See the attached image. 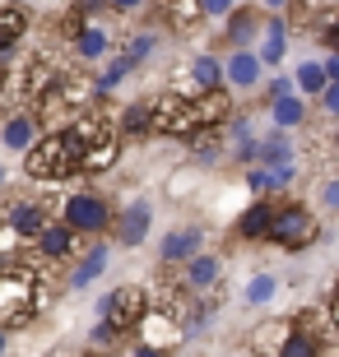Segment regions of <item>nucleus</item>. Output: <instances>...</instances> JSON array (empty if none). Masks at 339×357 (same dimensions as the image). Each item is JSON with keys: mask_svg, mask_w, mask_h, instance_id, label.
<instances>
[{"mask_svg": "<svg viewBox=\"0 0 339 357\" xmlns=\"http://www.w3.org/2000/svg\"><path fill=\"white\" fill-rule=\"evenodd\" d=\"M298 84H302V89H307V93H326V70H321V66H312V61H307V66H302L298 70Z\"/></svg>", "mask_w": 339, "mask_h": 357, "instance_id": "a878e982", "label": "nucleus"}, {"mask_svg": "<svg viewBox=\"0 0 339 357\" xmlns=\"http://www.w3.org/2000/svg\"><path fill=\"white\" fill-rule=\"evenodd\" d=\"M61 218H66L70 232H103L107 227V204L98 195H70L66 204H61Z\"/></svg>", "mask_w": 339, "mask_h": 357, "instance_id": "7ed1b4c3", "label": "nucleus"}, {"mask_svg": "<svg viewBox=\"0 0 339 357\" xmlns=\"http://www.w3.org/2000/svg\"><path fill=\"white\" fill-rule=\"evenodd\" d=\"M251 185L256 190H270V172H251Z\"/></svg>", "mask_w": 339, "mask_h": 357, "instance_id": "72a5a7b5", "label": "nucleus"}, {"mask_svg": "<svg viewBox=\"0 0 339 357\" xmlns=\"http://www.w3.org/2000/svg\"><path fill=\"white\" fill-rule=\"evenodd\" d=\"M135 357H163V353H158L154 344H144V348H135Z\"/></svg>", "mask_w": 339, "mask_h": 357, "instance_id": "c9c22d12", "label": "nucleus"}, {"mask_svg": "<svg viewBox=\"0 0 339 357\" xmlns=\"http://www.w3.org/2000/svg\"><path fill=\"white\" fill-rule=\"evenodd\" d=\"M265 237H274V246H288V251H298V246H307V241L316 237V223L307 209H284L274 213V223Z\"/></svg>", "mask_w": 339, "mask_h": 357, "instance_id": "20e7f679", "label": "nucleus"}, {"mask_svg": "<svg viewBox=\"0 0 339 357\" xmlns=\"http://www.w3.org/2000/svg\"><path fill=\"white\" fill-rule=\"evenodd\" d=\"M0 135H5V144H10V149H28V144H33V135H38V121H33V116H14V121H5V130H0Z\"/></svg>", "mask_w": 339, "mask_h": 357, "instance_id": "4468645a", "label": "nucleus"}, {"mask_svg": "<svg viewBox=\"0 0 339 357\" xmlns=\"http://www.w3.org/2000/svg\"><path fill=\"white\" fill-rule=\"evenodd\" d=\"M75 52L84 56V61H98V56L107 52V33L103 28H79L75 33Z\"/></svg>", "mask_w": 339, "mask_h": 357, "instance_id": "2eb2a0df", "label": "nucleus"}, {"mask_svg": "<svg viewBox=\"0 0 339 357\" xmlns=\"http://www.w3.org/2000/svg\"><path fill=\"white\" fill-rule=\"evenodd\" d=\"M149 116H154V102L126 107V135H144V130H149Z\"/></svg>", "mask_w": 339, "mask_h": 357, "instance_id": "5701e85b", "label": "nucleus"}, {"mask_svg": "<svg viewBox=\"0 0 339 357\" xmlns=\"http://www.w3.org/2000/svg\"><path fill=\"white\" fill-rule=\"evenodd\" d=\"M117 10H140V0H112Z\"/></svg>", "mask_w": 339, "mask_h": 357, "instance_id": "e433bc0d", "label": "nucleus"}, {"mask_svg": "<svg viewBox=\"0 0 339 357\" xmlns=\"http://www.w3.org/2000/svg\"><path fill=\"white\" fill-rule=\"evenodd\" d=\"M0 181H5V172H0Z\"/></svg>", "mask_w": 339, "mask_h": 357, "instance_id": "a19ab883", "label": "nucleus"}, {"mask_svg": "<svg viewBox=\"0 0 339 357\" xmlns=\"http://www.w3.org/2000/svg\"><path fill=\"white\" fill-rule=\"evenodd\" d=\"M28 33V14L19 10V5H5L0 10V56H10L14 52V42Z\"/></svg>", "mask_w": 339, "mask_h": 357, "instance_id": "9d476101", "label": "nucleus"}, {"mask_svg": "<svg viewBox=\"0 0 339 357\" xmlns=\"http://www.w3.org/2000/svg\"><path fill=\"white\" fill-rule=\"evenodd\" d=\"M302 116H307V112H302L298 98H274V121H279V126H298Z\"/></svg>", "mask_w": 339, "mask_h": 357, "instance_id": "b1692460", "label": "nucleus"}, {"mask_svg": "<svg viewBox=\"0 0 339 357\" xmlns=\"http://www.w3.org/2000/svg\"><path fill=\"white\" fill-rule=\"evenodd\" d=\"M149 52H154V33H140V38H135L131 42V47H126V52H121V61H126V66H140V61H144V56H149Z\"/></svg>", "mask_w": 339, "mask_h": 357, "instance_id": "393cba45", "label": "nucleus"}, {"mask_svg": "<svg viewBox=\"0 0 339 357\" xmlns=\"http://www.w3.org/2000/svg\"><path fill=\"white\" fill-rule=\"evenodd\" d=\"M103 269H107V251H89V260H84V265L70 274V288H89V283L103 274Z\"/></svg>", "mask_w": 339, "mask_h": 357, "instance_id": "f3484780", "label": "nucleus"}, {"mask_svg": "<svg viewBox=\"0 0 339 357\" xmlns=\"http://www.w3.org/2000/svg\"><path fill=\"white\" fill-rule=\"evenodd\" d=\"M112 162H117V135L103 130L89 149H84V158H79V172H103V167H112Z\"/></svg>", "mask_w": 339, "mask_h": 357, "instance_id": "6e6552de", "label": "nucleus"}, {"mask_svg": "<svg viewBox=\"0 0 339 357\" xmlns=\"http://www.w3.org/2000/svg\"><path fill=\"white\" fill-rule=\"evenodd\" d=\"M326 204H335V209H339V181L326 185Z\"/></svg>", "mask_w": 339, "mask_h": 357, "instance_id": "f704fd0d", "label": "nucleus"}, {"mask_svg": "<svg viewBox=\"0 0 339 357\" xmlns=\"http://www.w3.org/2000/svg\"><path fill=\"white\" fill-rule=\"evenodd\" d=\"M223 75H228V84H237V89H251V84L261 79V61H256L251 52H237Z\"/></svg>", "mask_w": 339, "mask_h": 357, "instance_id": "f8f14e48", "label": "nucleus"}, {"mask_svg": "<svg viewBox=\"0 0 339 357\" xmlns=\"http://www.w3.org/2000/svg\"><path fill=\"white\" fill-rule=\"evenodd\" d=\"M284 52H288V33H284V24H274L270 33H265V47H261V66H279L284 61Z\"/></svg>", "mask_w": 339, "mask_h": 357, "instance_id": "dca6fc26", "label": "nucleus"}, {"mask_svg": "<svg viewBox=\"0 0 339 357\" xmlns=\"http://www.w3.org/2000/svg\"><path fill=\"white\" fill-rule=\"evenodd\" d=\"M321 70H326V79H330V84H339V52L330 56V66H321Z\"/></svg>", "mask_w": 339, "mask_h": 357, "instance_id": "473e14b6", "label": "nucleus"}, {"mask_svg": "<svg viewBox=\"0 0 339 357\" xmlns=\"http://www.w3.org/2000/svg\"><path fill=\"white\" fill-rule=\"evenodd\" d=\"M233 0H200V14H228Z\"/></svg>", "mask_w": 339, "mask_h": 357, "instance_id": "7c9ffc66", "label": "nucleus"}, {"mask_svg": "<svg viewBox=\"0 0 339 357\" xmlns=\"http://www.w3.org/2000/svg\"><path fill=\"white\" fill-rule=\"evenodd\" d=\"M126 75H131V66H126V61H121V56H117V61L107 66V75H103V79H98V89H117V84L126 79Z\"/></svg>", "mask_w": 339, "mask_h": 357, "instance_id": "cd10ccee", "label": "nucleus"}, {"mask_svg": "<svg viewBox=\"0 0 339 357\" xmlns=\"http://www.w3.org/2000/svg\"><path fill=\"white\" fill-rule=\"evenodd\" d=\"M261 5H270V10H284L288 0H261Z\"/></svg>", "mask_w": 339, "mask_h": 357, "instance_id": "4c0bfd02", "label": "nucleus"}, {"mask_svg": "<svg viewBox=\"0 0 339 357\" xmlns=\"http://www.w3.org/2000/svg\"><path fill=\"white\" fill-rule=\"evenodd\" d=\"M0 353H5V330H0Z\"/></svg>", "mask_w": 339, "mask_h": 357, "instance_id": "ea45409f", "label": "nucleus"}, {"mask_svg": "<svg viewBox=\"0 0 339 357\" xmlns=\"http://www.w3.org/2000/svg\"><path fill=\"white\" fill-rule=\"evenodd\" d=\"M200 19V0H168V24L172 28H186Z\"/></svg>", "mask_w": 339, "mask_h": 357, "instance_id": "6ab92c4d", "label": "nucleus"}, {"mask_svg": "<svg viewBox=\"0 0 339 357\" xmlns=\"http://www.w3.org/2000/svg\"><path fill=\"white\" fill-rule=\"evenodd\" d=\"M33 241H38V251L47 255V260H66V255H70V246H75V232H70L66 223H47V227H42V232H38Z\"/></svg>", "mask_w": 339, "mask_h": 357, "instance_id": "0eeeda50", "label": "nucleus"}, {"mask_svg": "<svg viewBox=\"0 0 339 357\" xmlns=\"http://www.w3.org/2000/svg\"><path fill=\"white\" fill-rule=\"evenodd\" d=\"M270 223H274V209H270V204L261 199V204H251V209L242 213V223H237V232H242L247 241H256V237H265V232H270Z\"/></svg>", "mask_w": 339, "mask_h": 357, "instance_id": "ddd939ff", "label": "nucleus"}, {"mask_svg": "<svg viewBox=\"0 0 339 357\" xmlns=\"http://www.w3.org/2000/svg\"><path fill=\"white\" fill-rule=\"evenodd\" d=\"M149 218H154L149 204H131V213H126L121 227H117V241H121V246H140V241L149 237Z\"/></svg>", "mask_w": 339, "mask_h": 357, "instance_id": "1a4fd4ad", "label": "nucleus"}, {"mask_svg": "<svg viewBox=\"0 0 339 357\" xmlns=\"http://www.w3.org/2000/svg\"><path fill=\"white\" fill-rule=\"evenodd\" d=\"M321 98H326V112H335V116H339V84H326Z\"/></svg>", "mask_w": 339, "mask_h": 357, "instance_id": "2f4dec72", "label": "nucleus"}, {"mask_svg": "<svg viewBox=\"0 0 339 357\" xmlns=\"http://www.w3.org/2000/svg\"><path fill=\"white\" fill-rule=\"evenodd\" d=\"M103 320H107L117 334H121V330H135V325L144 320V292H140V288H117V292L103 302Z\"/></svg>", "mask_w": 339, "mask_h": 357, "instance_id": "423d86ee", "label": "nucleus"}, {"mask_svg": "<svg viewBox=\"0 0 339 357\" xmlns=\"http://www.w3.org/2000/svg\"><path fill=\"white\" fill-rule=\"evenodd\" d=\"M316 353H321V344H316V339H307V334H298V330L288 334L284 348H279V357H316Z\"/></svg>", "mask_w": 339, "mask_h": 357, "instance_id": "4be33fe9", "label": "nucleus"}, {"mask_svg": "<svg viewBox=\"0 0 339 357\" xmlns=\"http://www.w3.org/2000/svg\"><path fill=\"white\" fill-rule=\"evenodd\" d=\"M330 316H335V330H339V297H335V306H330Z\"/></svg>", "mask_w": 339, "mask_h": 357, "instance_id": "58836bf2", "label": "nucleus"}, {"mask_svg": "<svg viewBox=\"0 0 339 357\" xmlns=\"http://www.w3.org/2000/svg\"><path fill=\"white\" fill-rule=\"evenodd\" d=\"M261 158H265V167H284V162H293V149H288L284 135H274V139L261 144Z\"/></svg>", "mask_w": 339, "mask_h": 357, "instance_id": "aec40b11", "label": "nucleus"}, {"mask_svg": "<svg viewBox=\"0 0 339 357\" xmlns=\"http://www.w3.org/2000/svg\"><path fill=\"white\" fill-rule=\"evenodd\" d=\"M47 223H52V218H47V209H42V204H28V199H19V204H10V209H5V218H0V232H5V237H14V241H33Z\"/></svg>", "mask_w": 339, "mask_h": 357, "instance_id": "39448f33", "label": "nucleus"}, {"mask_svg": "<svg viewBox=\"0 0 339 357\" xmlns=\"http://www.w3.org/2000/svg\"><path fill=\"white\" fill-rule=\"evenodd\" d=\"M321 38H326V42H330V47H335V52H339V10H335V14H330L326 24H321Z\"/></svg>", "mask_w": 339, "mask_h": 357, "instance_id": "c756f323", "label": "nucleus"}, {"mask_svg": "<svg viewBox=\"0 0 339 357\" xmlns=\"http://www.w3.org/2000/svg\"><path fill=\"white\" fill-rule=\"evenodd\" d=\"M251 28H256V19H251V14L242 10V14H233V24H228V38L242 42V38H251Z\"/></svg>", "mask_w": 339, "mask_h": 357, "instance_id": "c85d7f7f", "label": "nucleus"}, {"mask_svg": "<svg viewBox=\"0 0 339 357\" xmlns=\"http://www.w3.org/2000/svg\"><path fill=\"white\" fill-rule=\"evenodd\" d=\"M191 79H196V89H200V93H214V89H219V61L200 56L196 66H191Z\"/></svg>", "mask_w": 339, "mask_h": 357, "instance_id": "a211bd4d", "label": "nucleus"}, {"mask_svg": "<svg viewBox=\"0 0 339 357\" xmlns=\"http://www.w3.org/2000/svg\"><path fill=\"white\" fill-rule=\"evenodd\" d=\"M38 306H42L38 278L28 274V269H0V330L24 325Z\"/></svg>", "mask_w": 339, "mask_h": 357, "instance_id": "f03ea898", "label": "nucleus"}, {"mask_svg": "<svg viewBox=\"0 0 339 357\" xmlns=\"http://www.w3.org/2000/svg\"><path fill=\"white\" fill-rule=\"evenodd\" d=\"M214 278H219V260H214V255H191V283H196V288H209Z\"/></svg>", "mask_w": 339, "mask_h": 357, "instance_id": "412c9836", "label": "nucleus"}, {"mask_svg": "<svg viewBox=\"0 0 339 357\" xmlns=\"http://www.w3.org/2000/svg\"><path fill=\"white\" fill-rule=\"evenodd\" d=\"M274 288H279V283H274L270 274L251 278V288H247V302H270V297H274Z\"/></svg>", "mask_w": 339, "mask_h": 357, "instance_id": "bb28decb", "label": "nucleus"}, {"mask_svg": "<svg viewBox=\"0 0 339 357\" xmlns=\"http://www.w3.org/2000/svg\"><path fill=\"white\" fill-rule=\"evenodd\" d=\"M107 126L98 116H79L75 126H66V130H52L47 139H38V144H28V176H38V181H61V176H75L79 172V158H84V149L103 135Z\"/></svg>", "mask_w": 339, "mask_h": 357, "instance_id": "f257e3e1", "label": "nucleus"}, {"mask_svg": "<svg viewBox=\"0 0 339 357\" xmlns=\"http://www.w3.org/2000/svg\"><path fill=\"white\" fill-rule=\"evenodd\" d=\"M191 255H200V227H182L163 237V260H191Z\"/></svg>", "mask_w": 339, "mask_h": 357, "instance_id": "9b49d317", "label": "nucleus"}]
</instances>
